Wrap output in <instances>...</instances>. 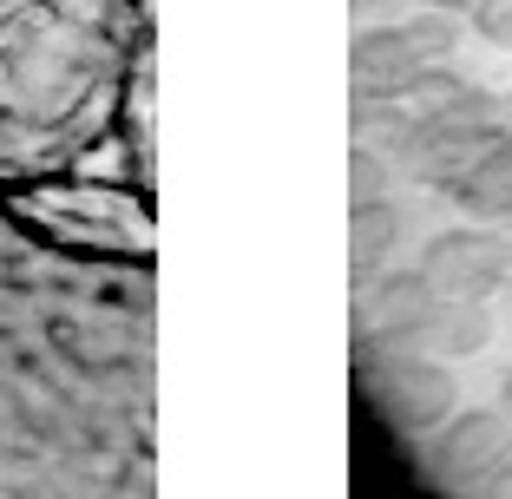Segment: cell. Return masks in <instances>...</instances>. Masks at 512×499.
I'll return each mask as SVG.
<instances>
[{
	"mask_svg": "<svg viewBox=\"0 0 512 499\" xmlns=\"http://www.w3.org/2000/svg\"><path fill=\"white\" fill-rule=\"evenodd\" d=\"M151 125V0H0V197L79 171L158 191Z\"/></svg>",
	"mask_w": 512,
	"mask_h": 499,
	"instance_id": "obj_2",
	"label": "cell"
},
{
	"mask_svg": "<svg viewBox=\"0 0 512 499\" xmlns=\"http://www.w3.org/2000/svg\"><path fill=\"white\" fill-rule=\"evenodd\" d=\"M151 270L46 237L0 197V499L158 493Z\"/></svg>",
	"mask_w": 512,
	"mask_h": 499,
	"instance_id": "obj_1",
	"label": "cell"
},
{
	"mask_svg": "<svg viewBox=\"0 0 512 499\" xmlns=\"http://www.w3.org/2000/svg\"><path fill=\"white\" fill-rule=\"evenodd\" d=\"M512 460V434H506V414H467V421L447 434V480H467V486H493Z\"/></svg>",
	"mask_w": 512,
	"mask_h": 499,
	"instance_id": "obj_4",
	"label": "cell"
},
{
	"mask_svg": "<svg viewBox=\"0 0 512 499\" xmlns=\"http://www.w3.org/2000/svg\"><path fill=\"white\" fill-rule=\"evenodd\" d=\"M486 335H493V322H486L480 309H453L447 329H440V348H453V355H473V348H486Z\"/></svg>",
	"mask_w": 512,
	"mask_h": 499,
	"instance_id": "obj_7",
	"label": "cell"
},
{
	"mask_svg": "<svg viewBox=\"0 0 512 499\" xmlns=\"http://www.w3.org/2000/svg\"><path fill=\"white\" fill-rule=\"evenodd\" d=\"M499 414H506V421H512V375L499 381Z\"/></svg>",
	"mask_w": 512,
	"mask_h": 499,
	"instance_id": "obj_9",
	"label": "cell"
},
{
	"mask_svg": "<svg viewBox=\"0 0 512 499\" xmlns=\"http://www.w3.org/2000/svg\"><path fill=\"white\" fill-rule=\"evenodd\" d=\"M473 204H486V211H512V152H493V158L480 165Z\"/></svg>",
	"mask_w": 512,
	"mask_h": 499,
	"instance_id": "obj_6",
	"label": "cell"
},
{
	"mask_svg": "<svg viewBox=\"0 0 512 499\" xmlns=\"http://www.w3.org/2000/svg\"><path fill=\"white\" fill-rule=\"evenodd\" d=\"M480 33L493 46H512V0H486L480 7Z\"/></svg>",
	"mask_w": 512,
	"mask_h": 499,
	"instance_id": "obj_8",
	"label": "cell"
},
{
	"mask_svg": "<svg viewBox=\"0 0 512 499\" xmlns=\"http://www.w3.org/2000/svg\"><path fill=\"white\" fill-rule=\"evenodd\" d=\"M506 132H512V99H506Z\"/></svg>",
	"mask_w": 512,
	"mask_h": 499,
	"instance_id": "obj_10",
	"label": "cell"
},
{
	"mask_svg": "<svg viewBox=\"0 0 512 499\" xmlns=\"http://www.w3.org/2000/svg\"><path fill=\"white\" fill-rule=\"evenodd\" d=\"M7 204H14L33 230L73 243V250L158 263V191H138V184H125V178L79 171V178H53V184L7 191Z\"/></svg>",
	"mask_w": 512,
	"mask_h": 499,
	"instance_id": "obj_3",
	"label": "cell"
},
{
	"mask_svg": "<svg viewBox=\"0 0 512 499\" xmlns=\"http://www.w3.org/2000/svg\"><path fill=\"white\" fill-rule=\"evenodd\" d=\"M434 283L453 289V296H480V289L499 283V250L480 237H453L434 250Z\"/></svg>",
	"mask_w": 512,
	"mask_h": 499,
	"instance_id": "obj_5",
	"label": "cell"
},
{
	"mask_svg": "<svg viewBox=\"0 0 512 499\" xmlns=\"http://www.w3.org/2000/svg\"><path fill=\"white\" fill-rule=\"evenodd\" d=\"M506 309H512V283H506Z\"/></svg>",
	"mask_w": 512,
	"mask_h": 499,
	"instance_id": "obj_11",
	"label": "cell"
}]
</instances>
